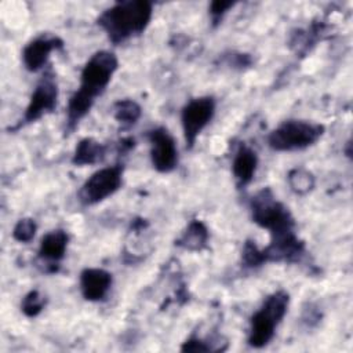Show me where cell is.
Returning a JSON list of instances; mask_svg holds the SVG:
<instances>
[{"instance_id": "obj_1", "label": "cell", "mask_w": 353, "mask_h": 353, "mask_svg": "<svg viewBox=\"0 0 353 353\" xmlns=\"http://www.w3.org/2000/svg\"><path fill=\"white\" fill-rule=\"evenodd\" d=\"M119 61L110 51H97L83 66L80 85L73 92L66 109V128L72 131L80 120L91 110L97 97H99L117 70Z\"/></svg>"}, {"instance_id": "obj_2", "label": "cell", "mask_w": 353, "mask_h": 353, "mask_svg": "<svg viewBox=\"0 0 353 353\" xmlns=\"http://www.w3.org/2000/svg\"><path fill=\"white\" fill-rule=\"evenodd\" d=\"M252 221L270 232V244L268 245L276 252H285L296 247L301 240L294 232V218L288 208L277 201L270 189L258 192L251 200Z\"/></svg>"}, {"instance_id": "obj_3", "label": "cell", "mask_w": 353, "mask_h": 353, "mask_svg": "<svg viewBox=\"0 0 353 353\" xmlns=\"http://www.w3.org/2000/svg\"><path fill=\"white\" fill-rule=\"evenodd\" d=\"M153 15V6L146 0H128L114 3L105 10L97 23L108 34L109 40L120 44L132 36L141 34L149 25Z\"/></svg>"}, {"instance_id": "obj_4", "label": "cell", "mask_w": 353, "mask_h": 353, "mask_svg": "<svg viewBox=\"0 0 353 353\" xmlns=\"http://www.w3.org/2000/svg\"><path fill=\"white\" fill-rule=\"evenodd\" d=\"M290 295L285 291H276L270 294L262 306L252 314L250 320L248 345L261 349L266 346L274 336L277 325L287 313Z\"/></svg>"}, {"instance_id": "obj_5", "label": "cell", "mask_w": 353, "mask_h": 353, "mask_svg": "<svg viewBox=\"0 0 353 353\" xmlns=\"http://www.w3.org/2000/svg\"><path fill=\"white\" fill-rule=\"evenodd\" d=\"M324 134V127L307 120H287L268 137L269 146L276 152H295L314 145Z\"/></svg>"}, {"instance_id": "obj_6", "label": "cell", "mask_w": 353, "mask_h": 353, "mask_svg": "<svg viewBox=\"0 0 353 353\" xmlns=\"http://www.w3.org/2000/svg\"><path fill=\"white\" fill-rule=\"evenodd\" d=\"M123 183V164L105 167L95 171L80 188L79 201L94 205L114 194Z\"/></svg>"}, {"instance_id": "obj_7", "label": "cell", "mask_w": 353, "mask_h": 353, "mask_svg": "<svg viewBox=\"0 0 353 353\" xmlns=\"http://www.w3.org/2000/svg\"><path fill=\"white\" fill-rule=\"evenodd\" d=\"M215 114V99L212 97H199L190 99L181 113V123L186 148H193L197 137L208 125Z\"/></svg>"}, {"instance_id": "obj_8", "label": "cell", "mask_w": 353, "mask_h": 353, "mask_svg": "<svg viewBox=\"0 0 353 353\" xmlns=\"http://www.w3.org/2000/svg\"><path fill=\"white\" fill-rule=\"evenodd\" d=\"M150 142V160L156 171L167 174L178 164V149L174 137L165 127H156L148 131Z\"/></svg>"}, {"instance_id": "obj_9", "label": "cell", "mask_w": 353, "mask_h": 353, "mask_svg": "<svg viewBox=\"0 0 353 353\" xmlns=\"http://www.w3.org/2000/svg\"><path fill=\"white\" fill-rule=\"evenodd\" d=\"M58 85L52 73H44L34 87L28 108L23 114V123H33L57 108Z\"/></svg>"}, {"instance_id": "obj_10", "label": "cell", "mask_w": 353, "mask_h": 353, "mask_svg": "<svg viewBox=\"0 0 353 353\" xmlns=\"http://www.w3.org/2000/svg\"><path fill=\"white\" fill-rule=\"evenodd\" d=\"M62 46L63 41L59 37L51 34H41L33 39L22 51V61L25 68L29 72H37L43 69L47 65L50 54Z\"/></svg>"}, {"instance_id": "obj_11", "label": "cell", "mask_w": 353, "mask_h": 353, "mask_svg": "<svg viewBox=\"0 0 353 353\" xmlns=\"http://www.w3.org/2000/svg\"><path fill=\"white\" fill-rule=\"evenodd\" d=\"M112 287V274L99 268H85L80 273V291L84 299L102 301Z\"/></svg>"}, {"instance_id": "obj_12", "label": "cell", "mask_w": 353, "mask_h": 353, "mask_svg": "<svg viewBox=\"0 0 353 353\" xmlns=\"http://www.w3.org/2000/svg\"><path fill=\"white\" fill-rule=\"evenodd\" d=\"M258 168V154L250 146L241 143L232 161V172L239 188L247 186L255 176Z\"/></svg>"}, {"instance_id": "obj_13", "label": "cell", "mask_w": 353, "mask_h": 353, "mask_svg": "<svg viewBox=\"0 0 353 353\" xmlns=\"http://www.w3.org/2000/svg\"><path fill=\"white\" fill-rule=\"evenodd\" d=\"M68 241H69V237L65 230L57 229V230L48 232L47 234L43 236L40 241L39 256L43 261H47L50 263L59 262L66 254Z\"/></svg>"}, {"instance_id": "obj_14", "label": "cell", "mask_w": 353, "mask_h": 353, "mask_svg": "<svg viewBox=\"0 0 353 353\" xmlns=\"http://www.w3.org/2000/svg\"><path fill=\"white\" fill-rule=\"evenodd\" d=\"M106 148L92 138L81 139L73 153L72 163L76 165H92L105 159Z\"/></svg>"}, {"instance_id": "obj_15", "label": "cell", "mask_w": 353, "mask_h": 353, "mask_svg": "<svg viewBox=\"0 0 353 353\" xmlns=\"http://www.w3.org/2000/svg\"><path fill=\"white\" fill-rule=\"evenodd\" d=\"M208 229L200 221H193L188 225L176 244L189 251H200L207 245Z\"/></svg>"}, {"instance_id": "obj_16", "label": "cell", "mask_w": 353, "mask_h": 353, "mask_svg": "<svg viewBox=\"0 0 353 353\" xmlns=\"http://www.w3.org/2000/svg\"><path fill=\"white\" fill-rule=\"evenodd\" d=\"M114 119L125 127L134 125L141 117V106L132 99H120L113 105Z\"/></svg>"}, {"instance_id": "obj_17", "label": "cell", "mask_w": 353, "mask_h": 353, "mask_svg": "<svg viewBox=\"0 0 353 353\" xmlns=\"http://www.w3.org/2000/svg\"><path fill=\"white\" fill-rule=\"evenodd\" d=\"M288 183L294 193L306 194L314 188V175L306 168H294L288 172Z\"/></svg>"}, {"instance_id": "obj_18", "label": "cell", "mask_w": 353, "mask_h": 353, "mask_svg": "<svg viewBox=\"0 0 353 353\" xmlns=\"http://www.w3.org/2000/svg\"><path fill=\"white\" fill-rule=\"evenodd\" d=\"M44 305L46 298L39 291L33 290L23 296L21 302V310L28 317H36L44 309Z\"/></svg>"}, {"instance_id": "obj_19", "label": "cell", "mask_w": 353, "mask_h": 353, "mask_svg": "<svg viewBox=\"0 0 353 353\" xmlns=\"http://www.w3.org/2000/svg\"><path fill=\"white\" fill-rule=\"evenodd\" d=\"M36 230H37L36 222L30 218H23V219H19L14 226L12 237L21 243H29L34 237Z\"/></svg>"}, {"instance_id": "obj_20", "label": "cell", "mask_w": 353, "mask_h": 353, "mask_svg": "<svg viewBox=\"0 0 353 353\" xmlns=\"http://www.w3.org/2000/svg\"><path fill=\"white\" fill-rule=\"evenodd\" d=\"M243 261L247 266H259L262 265L265 261V255H263V251L259 250L256 245H255V241H247L245 245H244V250H243Z\"/></svg>"}, {"instance_id": "obj_21", "label": "cell", "mask_w": 353, "mask_h": 353, "mask_svg": "<svg viewBox=\"0 0 353 353\" xmlns=\"http://www.w3.org/2000/svg\"><path fill=\"white\" fill-rule=\"evenodd\" d=\"M234 6L233 1H212L211 6H210V15H211V19L214 23H218L222 17L228 12L229 8H232Z\"/></svg>"}]
</instances>
